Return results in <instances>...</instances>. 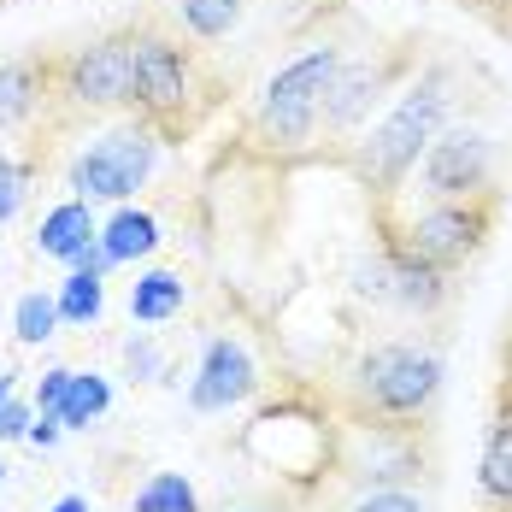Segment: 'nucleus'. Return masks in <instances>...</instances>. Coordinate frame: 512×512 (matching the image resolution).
I'll return each instance as SVG.
<instances>
[{"label":"nucleus","mask_w":512,"mask_h":512,"mask_svg":"<svg viewBox=\"0 0 512 512\" xmlns=\"http://www.w3.org/2000/svg\"><path fill=\"white\" fill-rule=\"evenodd\" d=\"M483 236H489V206L477 201H436L430 212H418L407 224V248L418 259H430L436 271H454L465 259L483 248Z\"/></svg>","instance_id":"obj_5"},{"label":"nucleus","mask_w":512,"mask_h":512,"mask_svg":"<svg viewBox=\"0 0 512 512\" xmlns=\"http://www.w3.org/2000/svg\"><path fill=\"white\" fill-rule=\"evenodd\" d=\"M442 389V359L418 354V348H371L359 359V395L377 418H412L436 401Z\"/></svg>","instance_id":"obj_3"},{"label":"nucleus","mask_w":512,"mask_h":512,"mask_svg":"<svg viewBox=\"0 0 512 512\" xmlns=\"http://www.w3.org/2000/svg\"><path fill=\"white\" fill-rule=\"evenodd\" d=\"M442 118H448V95H442V83H436V77H430V83H418V89H407V101L395 106L371 136H365V148H359V159H354L359 177H365V189L389 195L412 165L424 159V148L442 136Z\"/></svg>","instance_id":"obj_1"},{"label":"nucleus","mask_w":512,"mask_h":512,"mask_svg":"<svg viewBox=\"0 0 512 512\" xmlns=\"http://www.w3.org/2000/svg\"><path fill=\"white\" fill-rule=\"evenodd\" d=\"M377 65H342L336 71V83H330V95H324V124L330 130H348V124H359L365 112H371V101H377Z\"/></svg>","instance_id":"obj_12"},{"label":"nucleus","mask_w":512,"mask_h":512,"mask_svg":"<svg viewBox=\"0 0 512 512\" xmlns=\"http://www.w3.org/2000/svg\"><path fill=\"white\" fill-rule=\"evenodd\" d=\"M136 512H201V501H195L183 471H159L136 489Z\"/></svg>","instance_id":"obj_17"},{"label":"nucleus","mask_w":512,"mask_h":512,"mask_svg":"<svg viewBox=\"0 0 512 512\" xmlns=\"http://www.w3.org/2000/svg\"><path fill=\"white\" fill-rule=\"evenodd\" d=\"M71 95L89 106L136 101V48L130 42H95L71 59Z\"/></svg>","instance_id":"obj_8"},{"label":"nucleus","mask_w":512,"mask_h":512,"mask_svg":"<svg viewBox=\"0 0 512 512\" xmlns=\"http://www.w3.org/2000/svg\"><path fill=\"white\" fill-rule=\"evenodd\" d=\"M177 312H183V277L177 271H148L130 289V318H142V324H165Z\"/></svg>","instance_id":"obj_14"},{"label":"nucleus","mask_w":512,"mask_h":512,"mask_svg":"<svg viewBox=\"0 0 512 512\" xmlns=\"http://www.w3.org/2000/svg\"><path fill=\"white\" fill-rule=\"evenodd\" d=\"M189 95V65L165 36H142L136 42V101L148 112H177Z\"/></svg>","instance_id":"obj_9"},{"label":"nucleus","mask_w":512,"mask_h":512,"mask_svg":"<svg viewBox=\"0 0 512 512\" xmlns=\"http://www.w3.org/2000/svg\"><path fill=\"white\" fill-rule=\"evenodd\" d=\"M242 18V0H183V24L206 36V42H218V36H230V24Z\"/></svg>","instance_id":"obj_19"},{"label":"nucleus","mask_w":512,"mask_h":512,"mask_svg":"<svg viewBox=\"0 0 512 512\" xmlns=\"http://www.w3.org/2000/svg\"><path fill=\"white\" fill-rule=\"evenodd\" d=\"M53 436H59V418H53V412H42V418L30 424V442H36V448H53Z\"/></svg>","instance_id":"obj_27"},{"label":"nucleus","mask_w":512,"mask_h":512,"mask_svg":"<svg viewBox=\"0 0 512 512\" xmlns=\"http://www.w3.org/2000/svg\"><path fill=\"white\" fill-rule=\"evenodd\" d=\"M354 512H424V501L407 495V489H371V495L354 501Z\"/></svg>","instance_id":"obj_22"},{"label":"nucleus","mask_w":512,"mask_h":512,"mask_svg":"<svg viewBox=\"0 0 512 512\" xmlns=\"http://www.w3.org/2000/svg\"><path fill=\"white\" fill-rule=\"evenodd\" d=\"M124 359H130V377H159V348L154 342H130Z\"/></svg>","instance_id":"obj_25"},{"label":"nucleus","mask_w":512,"mask_h":512,"mask_svg":"<svg viewBox=\"0 0 512 512\" xmlns=\"http://www.w3.org/2000/svg\"><path fill=\"white\" fill-rule=\"evenodd\" d=\"M254 359H248V348L242 342H212L201 359V377L189 383V407L195 412H230V407H242L248 395H254Z\"/></svg>","instance_id":"obj_7"},{"label":"nucleus","mask_w":512,"mask_h":512,"mask_svg":"<svg viewBox=\"0 0 512 512\" xmlns=\"http://www.w3.org/2000/svg\"><path fill=\"white\" fill-rule=\"evenodd\" d=\"M65 389H71V371H48V377H42V389H36V407L59 418V401H65Z\"/></svg>","instance_id":"obj_24"},{"label":"nucleus","mask_w":512,"mask_h":512,"mask_svg":"<svg viewBox=\"0 0 512 512\" xmlns=\"http://www.w3.org/2000/svg\"><path fill=\"white\" fill-rule=\"evenodd\" d=\"M53 324H59V301H48V295H24V301H18V312H12L18 342H48Z\"/></svg>","instance_id":"obj_21"},{"label":"nucleus","mask_w":512,"mask_h":512,"mask_svg":"<svg viewBox=\"0 0 512 512\" xmlns=\"http://www.w3.org/2000/svg\"><path fill=\"white\" fill-rule=\"evenodd\" d=\"M106 407H112L106 377H95V371H71V389H65V401H59V424H65V430H89Z\"/></svg>","instance_id":"obj_15"},{"label":"nucleus","mask_w":512,"mask_h":512,"mask_svg":"<svg viewBox=\"0 0 512 512\" xmlns=\"http://www.w3.org/2000/svg\"><path fill=\"white\" fill-rule=\"evenodd\" d=\"M101 248L112 265H130V259H148L159 248V224L148 218V212H136V206H124L112 224L101 230Z\"/></svg>","instance_id":"obj_13"},{"label":"nucleus","mask_w":512,"mask_h":512,"mask_svg":"<svg viewBox=\"0 0 512 512\" xmlns=\"http://www.w3.org/2000/svg\"><path fill=\"white\" fill-rule=\"evenodd\" d=\"M148 171H154V136L130 124V130L101 136L89 154L71 165V189L83 201H130L148 183Z\"/></svg>","instance_id":"obj_4"},{"label":"nucleus","mask_w":512,"mask_h":512,"mask_svg":"<svg viewBox=\"0 0 512 512\" xmlns=\"http://www.w3.org/2000/svg\"><path fill=\"white\" fill-rule=\"evenodd\" d=\"M101 301H106L101 277L95 271H71L65 289H59V318L65 324H89V318H101Z\"/></svg>","instance_id":"obj_18"},{"label":"nucleus","mask_w":512,"mask_h":512,"mask_svg":"<svg viewBox=\"0 0 512 512\" xmlns=\"http://www.w3.org/2000/svg\"><path fill=\"white\" fill-rule=\"evenodd\" d=\"M12 436H30V407H18V401L0 407V442H12Z\"/></svg>","instance_id":"obj_26"},{"label":"nucleus","mask_w":512,"mask_h":512,"mask_svg":"<svg viewBox=\"0 0 512 512\" xmlns=\"http://www.w3.org/2000/svg\"><path fill=\"white\" fill-rule=\"evenodd\" d=\"M53 512H89V501H83V495H65V501H59Z\"/></svg>","instance_id":"obj_28"},{"label":"nucleus","mask_w":512,"mask_h":512,"mask_svg":"<svg viewBox=\"0 0 512 512\" xmlns=\"http://www.w3.org/2000/svg\"><path fill=\"white\" fill-rule=\"evenodd\" d=\"M36 101V71L30 65H0V130L18 124Z\"/></svg>","instance_id":"obj_20"},{"label":"nucleus","mask_w":512,"mask_h":512,"mask_svg":"<svg viewBox=\"0 0 512 512\" xmlns=\"http://www.w3.org/2000/svg\"><path fill=\"white\" fill-rule=\"evenodd\" d=\"M95 218H89V201H65V206H53L48 218H42V230H36V248L48 259H71L77 265V254L83 248H95Z\"/></svg>","instance_id":"obj_11"},{"label":"nucleus","mask_w":512,"mask_h":512,"mask_svg":"<svg viewBox=\"0 0 512 512\" xmlns=\"http://www.w3.org/2000/svg\"><path fill=\"white\" fill-rule=\"evenodd\" d=\"M489 183V142L477 130H442L424 148V189L436 201H471Z\"/></svg>","instance_id":"obj_6"},{"label":"nucleus","mask_w":512,"mask_h":512,"mask_svg":"<svg viewBox=\"0 0 512 512\" xmlns=\"http://www.w3.org/2000/svg\"><path fill=\"white\" fill-rule=\"evenodd\" d=\"M389 254V301H401L407 312H436L448 301V271H436L430 259H418L407 242H395V248H383Z\"/></svg>","instance_id":"obj_10"},{"label":"nucleus","mask_w":512,"mask_h":512,"mask_svg":"<svg viewBox=\"0 0 512 512\" xmlns=\"http://www.w3.org/2000/svg\"><path fill=\"white\" fill-rule=\"evenodd\" d=\"M342 71V53L336 48H307L301 59H289L271 83H265V106H259V130L277 142V148H301L318 118H324V95Z\"/></svg>","instance_id":"obj_2"},{"label":"nucleus","mask_w":512,"mask_h":512,"mask_svg":"<svg viewBox=\"0 0 512 512\" xmlns=\"http://www.w3.org/2000/svg\"><path fill=\"white\" fill-rule=\"evenodd\" d=\"M0 477H6V465H0Z\"/></svg>","instance_id":"obj_30"},{"label":"nucleus","mask_w":512,"mask_h":512,"mask_svg":"<svg viewBox=\"0 0 512 512\" xmlns=\"http://www.w3.org/2000/svg\"><path fill=\"white\" fill-rule=\"evenodd\" d=\"M477 483H483L489 501L512 507V418H501V424L489 430V442H483V465H477Z\"/></svg>","instance_id":"obj_16"},{"label":"nucleus","mask_w":512,"mask_h":512,"mask_svg":"<svg viewBox=\"0 0 512 512\" xmlns=\"http://www.w3.org/2000/svg\"><path fill=\"white\" fill-rule=\"evenodd\" d=\"M6 401H12V377L0 371V407H6Z\"/></svg>","instance_id":"obj_29"},{"label":"nucleus","mask_w":512,"mask_h":512,"mask_svg":"<svg viewBox=\"0 0 512 512\" xmlns=\"http://www.w3.org/2000/svg\"><path fill=\"white\" fill-rule=\"evenodd\" d=\"M18 201H24V165H12V159L0 154V224L18 212Z\"/></svg>","instance_id":"obj_23"}]
</instances>
